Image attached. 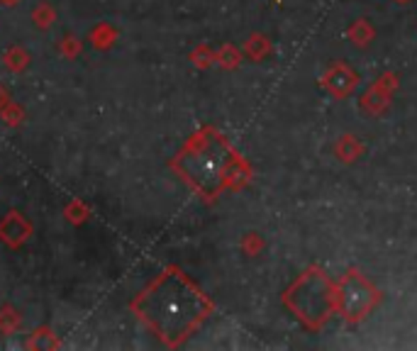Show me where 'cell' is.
<instances>
[{
	"label": "cell",
	"instance_id": "7a4b0ae2",
	"mask_svg": "<svg viewBox=\"0 0 417 351\" xmlns=\"http://www.w3.org/2000/svg\"><path fill=\"white\" fill-rule=\"evenodd\" d=\"M237 154L215 130H200L173 156L171 169L196 190L212 200L237 178Z\"/></svg>",
	"mask_w": 417,
	"mask_h": 351
},
{
	"label": "cell",
	"instance_id": "ba28073f",
	"mask_svg": "<svg viewBox=\"0 0 417 351\" xmlns=\"http://www.w3.org/2000/svg\"><path fill=\"white\" fill-rule=\"evenodd\" d=\"M61 52H64V56L74 58L76 54H81V42L74 37V34H66L64 42H61Z\"/></svg>",
	"mask_w": 417,
	"mask_h": 351
},
{
	"label": "cell",
	"instance_id": "52a82bcc",
	"mask_svg": "<svg viewBox=\"0 0 417 351\" xmlns=\"http://www.w3.org/2000/svg\"><path fill=\"white\" fill-rule=\"evenodd\" d=\"M66 217H69L74 224L84 222V219L88 217V208H86L84 203H79V200H74V203H71L69 208H66Z\"/></svg>",
	"mask_w": 417,
	"mask_h": 351
},
{
	"label": "cell",
	"instance_id": "8992f818",
	"mask_svg": "<svg viewBox=\"0 0 417 351\" xmlns=\"http://www.w3.org/2000/svg\"><path fill=\"white\" fill-rule=\"evenodd\" d=\"M32 20H35V24L40 29H49L52 22H54V10H52V5L40 3L35 8V13H32Z\"/></svg>",
	"mask_w": 417,
	"mask_h": 351
},
{
	"label": "cell",
	"instance_id": "3957f363",
	"mask_svg": "<svg viewBox=\"0 0 417 351\" xmlns=\"http://www.w3.org/2000/svg\"><path fill=\"white\" fill-rule=\"evenodd\" d=\"M30 234H32V224L27 222L25 214L15 212V210L8 212V217L0 222V239H3L10 249L22 247V244L30 239Z\"/></svg>",
	"mask_w": 417,
	"mask_h": 351
},
{
	"label": "cell",
	"instance_id": "277c9868",
	"mask_svg": "<svg viewBox=\"0 0 417 351\" xmlns=\"http://www.w3.org/2000/svg\"><path fill=\"white\" fill-rule=\"evenodd\" d=\"M3 61H6V66L10 68V71H22V68H27V63H30V54L22 47H10L6 52V56H3Z\"/></svg>",
	"mask_w": 417,
	"mask_h": 351
},
{
	"label": "cell",
	"instance_id": "6da1fadb",
	"mask_svg": "<svg viewBox=\"0 0 417 351\" xmlns=\"http://www.w3.org/2000/svg\"><path fill=\"white\" fill-rule=\"evenodd\" d=\"M132 310L164 344L178 346L200 327L210 312V302L181 268L171 266L144 288L132 302Z\"/></svg>",
	"mask_w": 417,
	"mask_h": 351
},
{
	"label": "cell",
	"instance_id": "9c48e42d",
	"mask_svg": "<svg viewBox=\"0 0 417 351\" xmlns=\"http://www.w3.org/2000/svg\"><path fill=\"white\" fill-rule=\"evenodd\" d=\"M0 3H3V5H17L20 0H0Z\"/></svg>",
	"mask_w": 417,
	"mask_h": 351
},
{
	"label": "cell",
	"instance_id": "5b68a950",
	"mask_svg": "<svg viewBox=\"0 0 417 351\" xmlns=\"http://www.w3.org/2000/svg\"><path fill=\"white\" fill-rule=\"evenodd\" d=\"M115 37H118V32H115L110 24H98V27L93 29V34H91L95 49H108L110 44L115 42Z\"/></svg>",
	"mask_w": 417,
	"mask_h": 351
}]
</instances>
